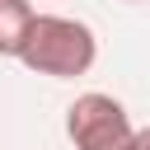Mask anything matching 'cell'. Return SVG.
<instances>
[{
	"label": "cell",
	"instance_id": "cell-1",
	"mask_svg": "<svg viewBox=\"0 0 150 150\" xmlns=\"http://www.w3.org/2000/svg\"><path fill=\"white\" fill-rule=\"evenodd\" d=\"M19 61L38 75H52V80H75V75H89V66L98 61V38L84 19H70V14H38L28 38H23V52Z\"/></svg>",
	"mask_w": 150,
	"mask_h": 150
},
{
	"label": "cell",
	"instance_id": "cell-4",
	"mask_svg": "<svg viewBox=\"0 0 150 150\" xmlns=\"http://www.w3.org/2000/svg\"><path fill=\"white\" fill-rule=\"evenodd\" d=\"M127 150H150V127H141V131L131 136V145H127Z\"/></svg>",
	"mask_w": 150,
	"mask_h": 150
},
{
	"label": "cell",
	"instance_id": "cell-2",
	"mask_svg": "<svg viewBox=\"0 0 150 150\" xmlns=\"http://www.w3.org/2000/svg\"><path fill=\"white\" fill-rule=\"evenodd\" d=\"M66 136H70L75 150H127L136 127L112 94L89 89L66 108Z\"/></svg>",
	"mask_w": 150,
	"mask_h": 150
},
{
	"label": "cell",
	"instance_id": "cell-3",
	"mask_svg": "<svg viewBox=\"0 0 150 150\" xmlns=\"http://www.w3.org/2000/svg\"><path fill=\"white\" fill-rule=\"evenodd\" d=\"M38 9L28 0H0V56H19Z\"/></svg>",
	"mask_w": 150,
	"mask_h": 150
}]
</instances>
